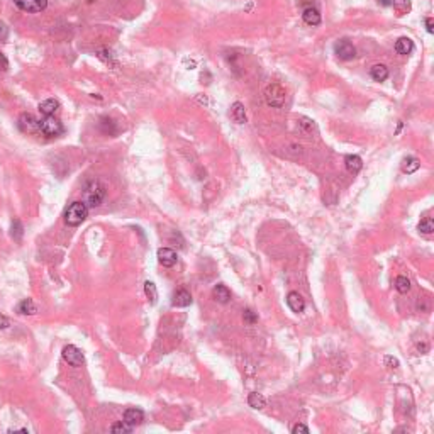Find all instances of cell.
Wrapping results in <instances>:
<instances>
[{"label": "cell", "mask_w": 434, "mask_h": 434, "mask_svg": "<svg viewBox=\"0 0 434 434\" xmlns=\"http://www.w3.org/2000/svg\"><path fill=\"white\" fill-rule=\"evenodd\" d=\"M105 199V188L100 182H90L87 185L85 192H83V200L82 202L87 207H99Z\"/></svg>", "instance_id": "6da1fadb"}, {"label": "cell", "mask_w": 434, "mask_h": 434, "mask_svg": "<svg viewBox=\"0 0 434 434\" xmlns=\"http://www.w3.org/2000/svg\"><path fill=\"white\" fill-rule=\"evenodd\" d=\"M87 216H89V207L83 202H73L65 210V222L72 227H77L85 221Z\"/></svg>", "instance_id": "7a4b0ae2"}, {"label": "cell", "mask_w": 434, "mask_h": 434, "mask_svg": "<svg viewBox=\"0 0 434 434\" xmlns=\"http://www.w3.org/2000/svg\"><path fill=\"white\" fill-rule=\"evenodd\" d=\"M285 95L287 94H285L283 87H280L278 83H271L265 90V100L270 107H282L285 102Z\"/></svg>", "instance_id": "3957f363"}, {"label": "cell", "mask_w": 434, "mask_h": 434, "mask_svg": "<svg viewBox=\"0 0 434 434\" xmlns=\"http://www.w3.org/2000/svg\"><path fill=\"white\" fill-rule=\"evenodd\" d=\"M39 133L55 138V136H60L63 133V124L55 116H45V119L39 121Z\"/></svg>", "instance_id": "277c9868"}, {"label": "cell", "mask_w": 434, "mask_h": 434, "mask_svg": "<svg viewBox=\"0 0 434 434\" xmlns=\"http://www.w3.org/2000/svg\"><path fill=\"white\" fill-rule=\"evenodd\" d=\"M61 354H63L65 361H67L68 365H72V366H82L83 363H85L83 353L77 348V346H73V344L65 346L63 351H61Z\"/></svg>", "instance_id": "5b68a950"}, {"label": "cell", "mask_w": 434, "mask_h": 434, "mask_svg": "<svg viewBox=\"0 0 434 434\" xmlns=\"http://www.w3.org/2000/svg\"><path fill=\"white\" fill-rule=\"evenodd\" d=\"M19 129L26 134H36L39 133V121L33 114L24 112V114H21V117H19Z\"/></svg>", "instance_id": "8992f818"}, {"label": "cell", "mask_w": 434, "mask_h": 434, "mask_svg": "<svg viewBox=\"0 0 434 434\" xmlns=\"http://www.w3.org/2000/svg\"><path fill=\"white\" fill-rule=\"evenodd\" d=\"M334 53L336 56L339 60H353L354 55H356V50H354V46L351 45L349 41H346V39H341V41H337L334 45Z\"/></svg>", "instance_id": "52a82bcc"}, {"label": "cell", "mask_w": 434, "mask_h": 434, "mask_svg": "<svg viewBox=\"0 0 434 434\" xmlns=\"http://www.w3.org/2000/svg\"><path fill=\"white\" fill-rule=\"evenodd\" d=\"M14 4L21 9V11L34 14V12L45 11L46 6H48V0H14Z\"/></svg>", "instance_id": "ba28073f"}, {"label": "cell", "mask_w": 434, "mask_h": 434, "mask_svg": "<svg viewBox=\"0 0 434 434\" xmlns=\"http://www.w3.org/2000/svg\"><path fill=\"white\" fill-rule=\"evenodd\" d=\"M177 260H178V256L172 248L158 249V261H160V265L166 266V268H172L173 265H177Z\"/></svg>", "instance_id": "9c48e42d"}, {"label": "cell", "mask_w": 434, "mask_h": 434, "mask_svg": "<svg viewBox=\"0 0 434 434\" xmlns=\"http://www.w3.org/2000/svg\"><path fill=\"white\" fill-rule=\"evenodd\" d=\"M287 305L290 307L292 312L295 314H300L302 310L305 309V300L302 299V295L299 292H290L287 295Z\"/></svg>", "instance_id": "30bf717a"}, {"label": "cell", "mask_w": 434, "mask_h": 434, "mask_svg": "<svg viewBox=\"0 0 434 434\" xmlns=\"http://www.w3.org/2000/svg\"><path fill=\"white\" fill-rule=\"evenodd\" d=\"M144 420V414L141 409H128L124 412V422L129 424L131 427L139 426Z\"/></svg>", "instance_id": "8fae6325"}, {"label": "cell", "mask_w": 434, "mask_h": 434, "mask_svg": "<svg viewBox=\"0 0 434 434\" xmlns=\"http://www.w3.org/2000/svg\"><path fill=\"white\" fill-rule=\"evenodd\" d=\"M192 304V295L188 293L187 290L180 288V290L175 292L173 295V300H172V305L173 307H188Z\"/></svg>", "instance_id": "7c38bea8"}, {"label": "cell", "mask_w": 434, "mask_h": 434, "mask_svg": "<svg viewBox=\"0 0 434 434\" xmlns=\"http://www.w3.org/2000/svg\"><path fill=\"white\" fill-rule=\"evenodd\" d=\"M212 295H214V299L217 302H221V304H227V302L231 300V290L222 283H219L212 288Z\"/></svg>", "instance_id": "4fadbf2b"}, {"label": "cell", "mask_w": 434, "mask_h": 434, "mask_svg": "<svg viewBox=\"0 0 434 434\" xmlns=\"http://www.w3.org/2000/svg\"><path fill=\"white\" fill-rule=\"evenodd\" d=\"M302 17H304L305 24H309V26H319V24H321V14H319V11L315 7H305Z\"/></svg>", "instance_id": "5bb4252c"}, {"label": "cell", "mask_w": 434, "mask_h": 434, "mask_svg": "<svg viewBox=\"0 0 434 434\" xmlns=\"http://www.w3.org/2000/svg\"><path fill=\"white\" fill-rule=\"evenodd\" d=\"M231 117H232V121L238 122V124H244V122H246V111H244V105L241 102L232 104Z\"/></svg>", "instance_id": "9a60e30c"}, {"label": "cell", "mask_w": 434, "mask_h": 434, "mask_svg": "<svg viewBox=\"0 0 434 434\" xmlns=\"http://www.w3.org/2000/svg\"><path fill=\"white\" fill-rule=\"evenodd\" d=\"M344 163H346V170H348L349 173H358L359 170H361V166H363L361 158L356 156V155H349V156H346Z\"/></svg>", "instance_id": "2e32d148"}, {"label": "cell", "mask_w": 434, "mask_h": 434, "mask_svg": "<svg viewBox=\"0 0 434 434\" xmlns=\"http://www.w3.org/2000/svg\"><path fill=\"white\" fill-rule=\"evenodd\" d=\"M412 50H414V43H412L409 38H400L395 43V51L398 53V55L407 56V55H410Z\"/></svg>", "instance_id": "e0dca14e"}, {"label": "cell", "mask_w": 434, "mask_h": 434, "mask_svg": "<svg viewBox=\"0 0 434 434\" xmlns=\"http://www.w3.org/2000/svg\"><path fill=\"white\" fill-rule=\"evenodd\" d=\"M370 75L376 82H385L388 78V68L385 65H373L370 70Z\"/></svg>", "instance_id": "ac0fdd59"}, {"label": "cell", "mask_w": 434, "mask_h": 434, "mask_svg": "<svg viewBox=\"0 0 434 434\" xmlns=\"http://www.w3.org/2000/svg\"><path fill=\"white\" fill-rule=\"evenodd\" d=\"M58 107H60V102L55 99H48L45 102L39 104V111H41V114H45V116H53V114L58 111Z\"/></svg>", "instance_id": "d6986e66"}, {"label": "cell", "mask_w": 434, "mask_h": 434, "mask_svg": "<svg viewBox=\"0 0 434 434\" xmlns=\"http://www.w3.org/2000/svg\"><path fill=\"white\" fill-rule=\"evenodd\" d=\"M248 404H249V407H253V409H265V407H266V398L263 397L261 393L251 392L248 395Z\"/></svg>", "instance_id": "ffe728a7"}, {"label": "cell", "mask_w": 434, "mask_h": 434, "mask_svg": "<svg viewBox=\"0 0 434 434\" xmlns=\"http://www.w3.org/2000/svg\"><path fill=\"white\" fill-rule=\"evenodd\" d=\"M17 312L24 314V315H34L38 312V309H36V305H34V302L31 299H24L19 305H17Z\"/></svg>", "instance_id": "44dd1931"}, {"label": "cell", "mask_w": 434, "mask_h": 434, "mask_svg": "<svg viewBox=\"0 0 434 434\" xmlns=\"http://www.w3.org/2000/svg\"><path fill=\"white\" fill-rule=\"evenodd\" d=\"M419 166H420V163H419L417 158L409 156V158H405V160L402 161V172H404V173H414V172H417V170H419Z\"/></svg>", "instance_id": "7402d4cb"}, {"label": "cell", "mask_w": 434, "mask_h": 434, "mask_svg": "<svg viewBox=\"0 0 434 434\" xmlns=\"http://www.w3.org/2000/svg\"><path fill=\"white\" fill-rule=\"evenodd\" d=\"M144 293H146V297L151 300V304H156L158 300V290H156V285L153 282H146L144 283Z\"/></svg>", "instance_id": "603a6c76"}, {"label": "cell", "mask_w": 434, "mask_h": 434, "mask_svg": "<svg viewBox=\"0 0 434 434\" xmlns=\"http://www.w3.org/2000/svg\"><path fill=\"white\" fill-rule=\"evenodd\" d=\"M395 288L400 293H407L410 290V280L404 277V275H400V277H397V280H395Z\"/></svg>", "instance_id": "cb8c5ba5"}, {"label": "cell", "mask_w": 434, "mask_h": 434, "mask_svg": "<svg viewBox=\"0 0 434 434\" xmlns=\"http://www.w3.org/2000/svg\"><path fill=\"white\" fill-rule=\"evenodd\" d=\"M111 431L116 432V434H129L131 431H133V427H131L129 424H126L124 420H117L116 424H112Z\"/></svg>", "instance_id": "d4e9b609"}, {"label": "cell", "mask_w": 434, "mask_h": 434, "mask_svg": "<svg viewBox=\"0 0 434 434\" xmlns=\"http://www.w3.org/2000/svg\"><path fill=\"white\" fill-rule=\"evenodd\" d=\"M419 231L422 232V234H432L434 232V221L431 217H426L422 219V221L419 222Z\"/></svg>", "instance_id": "484cf974"}, {"label": "cell", "mask_w": 434, "mask_h": 434, "mask_svg": "<svg viewBox=\"0 0 434 434\" xmlns=\"http://www.w3.org/2000/svg\"><path fill=\"white\" fill-rule=\"evenodd\" d=\"M12 238L16 241H19L23 238V224H21V221H17V219L12 222Z\"/></svg>", "instance_id": "4316f807"}, {"label": "cell", "mask_w": 434, "mask_h": 434, "mask_svg": "<svg viewBox=\"0 0 434 434\" xmlns=\"http://www.w3.org/2000/svg\"><path fill=\"white\" fill-rule=\"evenodd\" d=\"M392 6L395 7L400 14H404V12H407L410 9V2H409V0H393Z\"/></svg>", "instance_id": "83f0119b"}, {"label": "cell", "mask_w": 434, "mask_h": 434, "mask_svg": "<svg viewBox=\"0 0 434 434\" xmlns=\"http://www.w3.org/2000/svg\"><path fill=\"white\" fill-rule=\"evenodd\" d=\"M243 319H244V322H246V324H256V322H258V315H256L255 310H251V309L244 310V312H243Z\"/></svg>", "instance_id": "f1b7e54d"}, {"label": "cell", "mask_w": 434, "mask_h": 434, "mask_svg": "<svg viewBox=\"0 0 434 434\" xmlns=\"http://www.w3.org/2000/svg\"><path fill=\"white\" fill-rule=\"evenodd\" d=\"M299 432H304V434H309V427L305 424H295L292 427V434H299Z\"/></svg>", "instance_id": "f546056e"}, {"label": "cell", "mask_w": 434, "mask_h": 434, "mask_svg": "<svg viewBox=\"0 0 434 434\" xmlns=\"http://www.w3.org/2000/svg\"><path fill=\"white\" fill-rule=\"evenodd\" d=\"M9 68V60L6 58L4 53H0V72H7Z\"/></svg>", "instance_id": "4dcf8cb0"}, {"label": "cell", "mask_w": 434, "mask_h": 434, "mask_svg": "<svg viewBox=\"0 0 434 434\" xmlns=\"http://www.w3.org/2000/svg\"><path fill=\"white\" fill-rule=\"evenodd\" d=\"M9 326H11V322H9V319L6 317V315H2V314H0V331L7 329Z\"/></svg>", "instance_id": "1f68e13d"}, {"label": "cell", "mask_w": 434, "mask_h": 434, "mask_svg": "<svg viewBox=\"0 0 434 434\" xmlns=\"http://www.w3.org/2000/svg\"><path fill=\"white\" fill-rule=\"evenodd\" d=\"M7 34H9V33H7V28H6V24H2V23H0V43H2V41H6V39H7Z\"/></svg>", "instance_id": "d6a6232c"}, {"label": "cell", "mask_w": 434, "mask_h": 434, "mask_svg": "<svg viewBox=\"0 0 434 434\" xmlns=\"http://www.w3.org/2000/svg\"><path fill=\"white\" fill-rule=\"evenodd\" d=\"M426 29H427L429 34L434 33V21L431 19V17H427V19H426Z\"/></svg>", "instance_id": "836d02e7"}, {"label": "cell", "mask_w": 434, "mask_h": 434, "mask_svg": "<svg viewBox=\"0 0 434 434\" xmlns=\"http://www.w3.org/2000/svg\"><path fill=\"white\" fill-rule=\"evenodd\" d=\"M385 361L390 363V368H397L398 366V361L395 358H392V356H387V358H385Z\"/></svg>", "instance_id": "e575fe53"}, {"label": "cell", "mask_w": 434, "mask_h": 434, "mask_svg": "<svg viewBox=\"0 0 434 434\" xmlns=\"http://www.w3.org/2000/svg\"><path fill=\"white\" fill-rule=\"evenodd\" d=\"M380 2L383 4V6H392L393 2H390V0H380Z\"/></svg>", "instance_id": "d590c367"}]
</instances>
